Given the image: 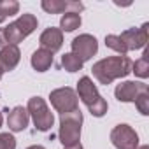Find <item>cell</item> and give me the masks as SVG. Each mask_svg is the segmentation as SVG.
Returning <instances> with one entry per match:
<instances>
[{
    "label": "cell",
    "mask_w": 149,
    "mask_h": 149,
    "mask_svg": "<svg viewBox=\"0 0 149 149\" xmlns=\"http://www.w3.org/2000/svg\"><path fill=\"white\" fill-rule=\"evenodd\" d=\"M132 65H133V61L126 54L107 56V58H102L97 63H93L91 72H93V77L100 84L107 86V84H111L116 79L126 77L132 72Z\"/></svg>",
    "instance_id": "obj_1"
},
{
    "label": "cell",
    "mask_w": 149,
    "mask_h": 149,
    "mask_svg": "<svg viewBox=\"0 0 149 149\" xmlns=\"http://www.w3.org/2000/svg\"><path fill=\"white\" fill-rule=\"evenodd\" d=\"M77 98L83 100V104L88 107V111L91 112V116L95 118H102L107 114L109 111V104L107 100L98 93L97 84H93L90 76H83L77 81Z\"/></svg>",
    "instance_id": "obj_2"
},
{
    "label": "cell",
    "mask_w": 149,
    "mask_h": 149,
    "mask_svg": "<svg viewBox=\"0 0 149 149\" xmlns=\"http://www.w3.org/2000/svg\"><path fill=\"white\" fill-rule=\"evenodd\" d=\"M83 112L81 109L68 112V114H60V130H58V139L63 144V147L67 146H74L79 144L81 140V132H83Z\"/></svg>",
    "instance_id": "obj_3"
},
{
    "label": "cell",
    "mask_w": 149,
    "mask_h": 149,
    "mask_svg": "<svg viewBox=\"0 0 149 149\" xmlns=\"http://www.w3.org/2000/svg\"><path fill=\"white\" fill-rule=\"evenodd\" d=\"M37 25H39V21L33 14H30V13L21 14L16 21H13V23H9L7 26L2 28V35H4L6 44L18 46L23 39H26L30 33L35 32Z\"/></svg>",
    "instance_id": "obj_4"
},
{
    "label": "cell",
    "mask_w": 149,
    "mask_h": 149,
    "mask_svg": "<svg viewBox=\"0 0 149 149\" xmlns=\"http://www.w3.org/2000/svg\"><path fill=\"white\" fill-rule=\"evenodd\" d=\"M26 111H28V116L32 118V121L39 132H49L53 128L54 116L42 97H32L28 100Z\"/></svg>",
    "instance_id": "obj_5"
},
{
    "label": "cell",
    "mask_w": 149,
    "mask_h": 149,
    "mask_svg": "<svg viewBox=\"0 0 149 149\" xmlns=\"http://www.w3.org/2000/svg\"><path fill=\"white\" fill-rule=\"evenodd\" d=\"M49 100H51L53 109L60 114H68V112H74V111L79 109L77 93H76V90H72L68 86L53 90L49 93Z\"/></svg>",
    "instance_id": "obj_6"
},
{
    "label": "cell",
    "mask_w": 149,
    "mask_h": 149,
    "mask_svg": "<svg viewBox=\"0 0 149 149\" xmlns=\"http://www.w3.org/2000/svg\"><path fill=\"white\" fill-rule=\"evenodd\" d=\"M111 142L116 149H137L139 147V135L130 125L121 123V125H116L112 128Z\"/></svg>",
    "instance_id": "obj_7"
},
{
    "label": "cell",
    "mask_w": 149,
    "mask_h": 149,
    "mask_svg": "<svg viewBox=\"0 0 149 149\" xmlns=\"http://www.w3.org/2000/svg\"><path fill=\"white\" fill-rule=\"evenodd\" d=\"M70 46H72L70 53H74L77 58H81L83 63L88 61V60H91L97 54V51H98V40L91 33H81V35H77L76 39L72 40Z\"/></svg>",
    "instance_id": "obj_8"
},
{
    "label": "cell",
    "mask_w": 149,
    "mask_h": 149,
    "mask_svg": "<svg viewBox=\"0 0 149 149\" xmlns=\"http://www.w3.org/2000/svg\"><path fill=\"white\" fill-rule=\"evenodd\" d=\"M149 88L146 83L140 81H125L119 83L114 90V95L119 102H135L142 93H147Z\"/></svg>",
    "instance_id": "obj_9"
},
{
    "label": "cell",
    "mask_w": 149,
    "mask_h": 149,
    "mask_svg": "<svg viewBox=\"0 0 149 149\" xmlns=\"http://www.w3.org/2000/svg\"><path fill=\"white\" fill-rule=\"evenodd\" d=\"M147 26L149 25L144 23L140 28H128L119 35L126 51H137V49L146 47V44H147Z\"/></svg>",
    "instance_id": "obj_10"
},
{
    "label": "cell",
    "mask_w": 149,
    "mask_h": 149,
    "mask_svg": "<svg viewBox=\"0 0 149 149\" xmlns=\"http://www.w3.org/2000/svg\"><path fill=\"white\" fill-rule=\"evenodd\" d=\"M40 7L47 14H67V13H81L84 6L77 0H42Z\"/></svg>",
    "instance_id": "obj_11"
},
{
    "label": "cell",
    "mask_w": 149,
    "mask_h": 149,
    "mask_svg": "<svg viewBox=\"0 0 149 149\" xmlns=\"http://www.w3.org/2000/svg\"><path fill=\"white\" fill-rule=\"evenodd\" d=\"M39 42H40L42 49H46V51H49V53L54 54L63 46V32L60 28H56V26H49V28H46L40 33Z\"/></svg>",
    "instance_id": "obj_12"
},
{
    "label": "cell",
    "mask_w": 149,
    "mask_h": 149,
    "mask_svg": "<svg viewBox=\"0 0 149 149\" xmlns=\"http://www.w3.org/2000/svg\"><path fill=\"white\" fill-rule=\"evenodd\" d=\"M21 60V51L18 46L6 44L0 47V70L2 72H11L18 67Z\"/></svg>",
    "instance_id": "obj_13"
},
{
    "label": "cell",
    "mask_w": 149,
    "mask_h": 149,
    "mask_svg": "<svg viewBox=\"0 0 149 149\" xmlns=\"http://www.w3.org/2000/svg\"><path fill=\"white\" fill-rule=\"evenodd\" d=\"M28 123H30V116H28L26 107L16 105L13 111H9V114H7V126H9L11 132H16V133L23 132V130H26Z\"/></svg>",
    "instance_id": "obj_14"
},
{
    "label": "cell",
    "mask_w": 149,
    "mask_h": 149,
    "mask_svg": "<svg viewBox=\"0 0 149 149\" xmlns=\"http://www.w3.org/2000/svg\"><path fill=\"white\" fill-rule=\"evenodd\" d=\"M30 63H32L33 70H37V72H46V70H49L51 65H53V53H49V51L39 47L37 51H33V54H32V58H30Z\"/></svg>",
    "instance_id": "obj_15"
},
{
    "label": "cell",
    "mask_w": 149,
    "mask_h": 149,
    "mask_svg": "<svg viewBox=\"0 0 149 149\" xmlns=\"http://www.w3.org/2000/svg\"><path fill=\"white\" fill-rule=\"evenodd\" d=\"M83 19H81V14L77 13H67L60 18V30L61 32H74L81 26Z\"/></svg>",
    "instance_id": "obj_16"
},
{
    "label": "cell",
    "mask_w": 149,
    "mask_h": 149,
    "mask_svg": "<svg viewBox=\"0 0 149 149\" xmlns=\"http://www.w3.org/2000/svg\"><path fill=\"white\" fill-rule=\"evenodd\" d=\"M147 51H144V54L132 65V72L140 79H147L149 77V60H147Z\"/></svg>",
    "instance_id": "obj_17"
},
{
    "label": "cell",
    "mask_w": 149,
    "mask_h": 149,
    "mask_svg": "<svg viewBox=\"0 0 149 149\" xmlns=\"http://www.w3.org/2000/svg\"><path fill=\"white\" fill-rule=\"evenodd\" d=\"M83 60L81 58H77L74 53H65L63 56H61V67L67 70V72H77V70H81L83 68Z\"/></svg>",
    "instance_id": "obj_18"
},
{
    "label": "cell",
    "mask_w": 149,
    "mask_h": 149,
    "mask_svg": "<svg viewBox=\"0 0 149 149\" xmlns=\"http://www.w3.org/2000/svg\"><path fill=\"white\" fill-rule=\"evenodd\" d=\"M105 46H107L109 49L116 51L118 54H126V53H128L126 47H125V44H123V40L119 39V35H114V33L105 35Z\"/></svg>",
    "instance_id": "obj_19"
},
{
    "label": "cell",
    "mask_w": 149,
    "mask_h": 149,
    "mask_svg": "<svg viewBox=\"0 0 149 149\" xmlns=\"http://www.w3.org/2000/svg\"><path fill=\"white\" fill-rule=\"evenodd\" d=\"M19 13V4L16 0H4V2H0V14L9 18V16H14Z\"/></svg>",
    "instance_id": "obj_20"
},
{
    "label": "cell",
    "mask_w": 149,
    "mask_h": 149,
    "mask_svg": "<svg viewBox=\"0 0 149 149\" xmlns=\"http://www.w3.org/2000/svg\"><path fill=\"white\" fill-rule=\"evenodd\" d=\"M133 104H135V107L139 109V112H140L142 116H147V114H149V91H147V93H142Z\"/></svg>",
    "instance_id": "obj_21"
},
{
    "label": "cell",
    "mask_w": 149,
    "mask_h": 149,
    "mask_svg": "<svg viewBox=\"0 0 149 149\" xmlns=\"http://www.w3.org/2000/svg\"><path fill=\"white\" fill-rule=\"evenodd\" d=\"M0 149H16V139L13 133H0Z\"/></svg>",
    "instance_id": "obj_22"
},
{
    "label": "cell",
    "mask_w": 149,
    "mask_h": 149,
    "mask_svg": "<svg viewBox=\"0 0 149 149\" xmlns=\"http://www.w3.org/2000/svg\"><path fill=\"white\" fill-rule=\"evenodd\" d=\"M63 149H84V147H83V144L79 142V144H74V146H67V147H63Z\"/></svg>",
    "instance_id": "obj_23"
},
{
    "label": "cell",
    "mask_w": 149,
    "mask_h": 149,
    "mask_svg": "<svg viewBox=\"0 0 149 149\" xmlns=\"http://www.w3.org/2000/svg\"><path fill=\"white\" fill-rule=\"evenodd\" d=\"M6 46V40H4V35H2V28H0V47Z\"/></svg>",
    "instance_id": "obj_24"
},
{
    "label": "cell",
    "mask_w": 149,
    "mask_h": 149,
    "mask_svg": "<svg viewBox=\"0 0 149 149\" xmlns=\"http://www.w3.org/2000/svg\"><path fill=\"white\" fill-rule=\"evenodd\" d=\"M26 149H46V147H44V146H39V144H37V146H30V147H26Z\"/></svg>",
    "instance_id": "obj_25"
},
{
    "label": "cell",
    "mask_w": 149,
    "mask_h": 149,
    "mask_svg": "<svg viewBox=\"0 0 149 149\" xmlns=\"http://www.w3.org/2000/svg\"><path fill=\"white\" fill-rule=\"evenodd\" d=\"M137 149H149V146H147V144H144V146H139Z\"/></svg>",
    "instance_id": "obj_26"
},
{
    "label": "cell",
    "mask_w": 149,
    "mask_h": 149,
    "mask_svg": "<svg viewBox=\"0 0 149 149\" xmlns=\"http://www.w3.org/2000/svg\"><path fill=\"white\" fill-rule=\"evenodd\" d=\"M2 123H4V116H2V112H0V128H2Z\"/></svg>",
    "instance_id": "obj_27"
},
{
    "label": "cell",
    "mask_w": 149,
    "mask_h": 149,
    "mask_svg": "<svg viewBox=\"0 0 149 149\" xmlns=\"http://www.w3.org/2000/svg\"><path fill=\"white\" fill-rule=\"evenodd\" d=\"M6 19H7V18H6V16H2V14H0V23H4V21H6Z\"/></svg>",
    "instance_id": "obj_28"
},
{
    "label": "cell",
    "mask_w": 149,
    "mask_h": 149,
    "mask_svg": "<svg viewBox=\"0 0 149 149\" xmlns=\"http://www.w3.org/2000/svg\"><path fill=\"white\" fill-rule=\"evenodd\" d=\"M2 74H4V72H2V70H0V79H2Z\"/></svg>",
    "instance_id": "obj_29"
}]
</instances>
